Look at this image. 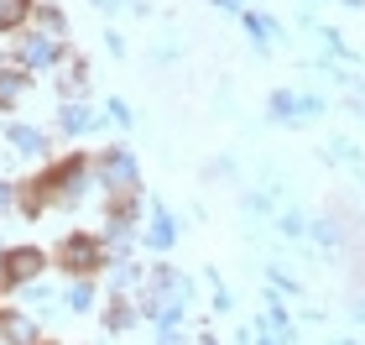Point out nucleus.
<instances>
[{
  "label": "nucleus",
  "mask_w": 365,
  "mask_h": 345,
  "mask_svg": "<svg viewBox=\"0 0 365 345\" xmlns=\"http://www.w3.org/2000/svg\"><path fill=\"white\" fill-rule=\"evenodd\" d=\"M0 256H6V246H0Z\"/></svg>",
  "instance_id": "nucleus-34"
},
{
  "label": "nucleus",
  "mask_w": 365,
  "mask_h": 345,
  "mask_svg": "<svg viewBox=\"0 0 365 345\" xmlns=\"http://www.w3.org/2000/svg\"><path fill=\"white\" fill-rule=\"evenodd\" d=\"M329 157H334V162H360V152L350 141H334V146H329Z\"/></svg>",
  "instance_id": "nucleus-24"
},
{
  "label": "nucleus",
  "mask_w": 365,
  "mask_h": 345,
  "mask_svg": "<svg viewBox=\"0 0 365 345\" xmlns=\"http://www.w3.org/2000/svg\"><path fill=\"white\" fill-rule=\"evenodd\" d=\"M11 209H16V184H11V178H0V220H6Z\"/></svg>",
  "instance_id": "nucleus-23"
},
{
  "label": "nucleus",
  "mask_w": 365,
  "mask_h": 345,
  "mask_svg": "<svg viewBox=\"0 0 365 345\" xmlns=\"http://www.w3.org/2000/svg\"><path fill=\"white\" fill-rule=\"evenodd\" d=\"M157 345H188V340H182V330H157Z\"/></svg>",
  "instance_id": "nucleus-27"
},
{
  "label": "nucleus",
  "mask_w": 365,
  "mask_h": 345,
  "mask_svg": "<svg viewBox=\"0 0 365 345\" xmlns=\"http://www.w3.org/2000/svg\"><path fill=\"white\" fill-rule=\"evenodd\" d=\"M94 184L110 194V199H125V194H141V162L130 152L125 141L105 146V152L94 157Z\"/></svg>",
  "instance_id": "nucleus-1"
},
{
  "label": "nucleus",
  "mask_w": 365,
  "mask_h": 345,
  "mask_svg": "<svg viewBox=\"0 0 365 345\" xmlns=\"http://www.w3.org/2000/svg\"><path fill=\"white\" fill-rule=\"evenodd\" d=\"M324 94H297V89H272V100H267V115L282 126H303L313 121V115H324Z\"/></svg>",
  "instance_id": "nucleus-5"
},
{
  "label": "nucleus",
  "mask_w": 365,
  "mask_h": 345,
  "mask_svg": "<svg viewBox=\"0 0 365 345\" xmlns=\"http://www.w3.org/2000/svg\"><path fill=\"white\" fill-rule=\"evenodd\" d=\"M334 345H360V340H334Z\"/></svg>",
  "instance_id": "nucleus-32"
},
{
  "label": "nucleus",
  "mask_w": 365,
  "mask_h": 345,
  "mask_svg": "<svg viewBox=\"0 0 365 345\" xmlns=\"http://www.w3.org/2000/svg\"><path fill=\"white\" fill-rule=\"evenodd\" d=\"M214 6H225L230 16H240V11H245V0H214Z\"/></svg>",
  "instance_id": "nucleus-29"
},
{
  "label": "nucleus",
  "mask_w": 365,
  "mask_h": 345,
  "mask_svg": "<svg viewBox=\"0 0 365 345\" xmlns=\"http://www.w3.org/2000/svg\"><path fill=\"white\" fill-rule=\"evenodd\" d=\"M42 272H47V251L42 246H6V256H0V288L6 293L37 283Z\"/></svg>",
  "instance_id": "nucleus-4"
},
{
  "label": "nucleus",
  "mask_w": 365,
  "mask_h": 345,
  "mask_svg": "<svg viewBox=\"0 0 365 345\" xmlns=\"http://www.w3.org/2000/svg\"><path fill=\"white\" fill-rule=\"evenodd\" d=\"M256 345H297V330H272V335H256Z\"/></svg>",
  "instance_id": "nucleus-22"
},
{
  "label": "nucleus",
  "mask_w": 365,
  "mask_h": 345,
  "mask_svg": "<svg viewBox=\"0 0 365 345\" xmlns=\"http://www.w3.org/2000/svg\"><path fill=\"white\" fill-rule=\"evenodd\" d=\"M99 319H105L110 335H125V330H136V324H141V304L130 299V293H110V309Z\"/></svg>",
  "instance_id": "nucleus-10"
},
{
  "label": "nucleus",
  "mask_w": 365,
  "mask_h": 345,
  "mask_svg": "<svg viewBox=\"0 0 365 345\" xmlns=\"http://www.w3.org/2000/svg\"><path fill=\"white\" fill-rule=\"evenodd\" d=\"M31 16H37V31H47V37H63V31H68V16L58 6H37Z\"/></svg>",
  "instance_id": "nucleus-18"
},
{
  "label": "nucleus",
  "mask_w": 365,
  "mask_h": 345,
  "mask_svg": "<svg viewBox=\"0 0 365 345\" xmlns=\"http://www.w3.org/2000/svg\"><path fill=\"white\" fill-rule=\"evenodd\" d=\"M58 309H68V314H89V309H94V277H73V283L58 293Z\"/></svg>",
  "instance_id": "nucleus-15"
},
{
  "label": "nucleus",
  "mask_w": 365,
  "mask_h": 345,
  "mask_svg": "<svg viewBox=\"0 0 365 345\" xmlns=\"http://www.w3.org/2000/svg\"><path fill=\"white\" fill-rule=\"evenodd\" d=\"M16 299H21L26 314H47V309H58V293L47 288L42 277H37V283H26V288H16Z\"/></svg>",
  "instance_id": "nucleus-17"
},
{
  "label": "nucleus",
  "mask_w": 365,
  "mask_h": 345,
  "mask_svg": "<svg viewBox=\"0 0 365 345\" xmlns=\"http://www.w3.org/2000/svg\"><path fill=\"white\" fill-rule=\"evenodd\" d=\"M99 115H105V126L115 121L120 131H130V126H136V115H130V105L120 100V94H110V100H105V110H99Z\"/></svg>",
  "instance_id": "nucleus-20"
},
{
  "label": "nucleus",
  "mask_w": 365,
  "mask_h": 345,
  "mask_svg": "<svg viewBox=\"0 0 365 345\" xmlns=\"http://www.w3.org/2000/svg\"><path fill=\"white\" fill-rule=\"evenodd\" d=\"M37 0H0V37H16L21 26H31Z\"/></svg>",
  "instance_id": "nucleus-16"
},
{
  "label": "nucleus",
  "mask_w": 365,
  "mask_h": 345,
  "mask_svg": "<svg viewBox=\"0 0 365 345\" xmlns=\"http://www.w3.org/2000/svg\"><path fill=\"white\" fill-rule=\"evenodd\" d=\"M235 21L251 31V47H256V53H272V42H282V21H277V16H267V11H240Z\"/></svg>",
  "instance_id": "nucleus-9"
},
{
  "label": "nucleus",
  "mask_w": 365,
  "mask_h": 345,
  "mask_svg": "<svg viewBox=\"0 0 365 345\" xmlns=\"http://www.w3.org/2000/svg\"><path fill=\"white\" fill-rule=\"evenodd\" d=\"M58 267L68 277H94L99 267H110V246L99 241V230H68L58 241Z\"/></svg>",
  "instance_id": "nucleus-3"
},
{
  "label": "nucleus",
  "mask_w": 365,
  "mask_h": 345,
  "mask_svg": "<svg viewBox=\"0 0 365 345\" xmlns=\"http://www.w3.org/2000/svg\"><path fill=\"white\" fill-rule=\"evenodd\" d=\"M193 345H220V340H214V335H198V340H193Z\"/></svg>",
  "instance_id": "nucleus-31"
},
{
  "label": "nucleus",
  "mask_w": 365,
  "mask_h": 345,
  "mask_svg": "<svg viewBox=\"0 0 365 345\" xmlns=\"http://www.w3.org/2000/svg\"><path fill=\"white\" fill-rule=\"evenodd\" d=\"M26 94H31V74H21V69L6 63V69H0V110H16Z\"/></svg>",
  "instance_id": "nucleus-13"
},
{
  "label": "nucleus",
  "mask_w": 365,
  "mask_h": 345,
  "mask_svg": "<svg viewBox=\"0 0 365 345\" xmlns=\"http://www.w3.org/2000/svg\"><path fill=\"white\" fill-rule=\"evenodd\" d=\"M6 141H11V152H21V157H47V131L42 126H31V121H16L6 126Z\"/></svg>",
  "instance_id": "nucleus-11"
},
{
  "label": "nucleus",
  "mask_w": 365,
  "mask_h": 345,
  "mask_svg": "<svg viewBox=\"0 0 365 345\" xmlns=\"http://www.w3.org/2000/svg\"><path fill=\"white\" fill-rule=\"evenodd\" d=\"M110 293H130L136 283H146V267L141 261H130V256H110Z\"/></svg>",
  "instance_id": "nucleus-14"
},
{
  "label": "nucleus",
  "mask_w": 365,
  "mask_h": 345,
  "mask_svg": "<svg viewBox=\"0 0 365 345\" xmlns=\"http://www.w3.org/2000/svg\"><path fill=\"white\" fill-rule=\"evenodd\" d=\"M0 345H42V335H37V319H31L21 304L0 309Z\"/></svg>",
  "instance_id": "nucleus-8"
},
{
  "label": "nucleus",
  "mask_w": 365,
  "mask_h": 345,
  "mask_svg": "<svg viewBox=\"0 0 365 345\" xmlns=\"http://www.w3.org/2000/svg\"><path fill=\"white\" fill-rule=\"evenodd\" d=\"M152 58H157V63H173V58H178V42H162V47H152Z\"/></svg>",
  "instance_id": "nucleus-25"
},
{
  "label": "nucleus",
  "mask_w": 365,
  "mask_h": 345,
  "mask_svg": "<svg viewBox=\"0 0 365 345\" xmlns=\"http://www.w3.org/2000/svg\"><path fill=\"white\" fill-rule=\"evenodd\" d=\"M339 6H350V11H365V0H339Z\"/></svg>",
  "instance_id": "nucleus-30"
},
{
  "label": "nucleus",
  "mask_w": 365,
  "mask_h": 345,
  "mask_svg": "<svg viewBox=\"0 0 365 345\" xmlns=\"http://www.w3.org/2000/svg\"><path fill=\"white\" fill-rule=\"evenodd\" d=\"M204 283H209V293H214V314H235V293L225 288V277H220V272H204Z\"/></svg>",
  "instance_id": "nucleus-19"
},
{
  "label": "nucleus",
  "mask_w": 365,
  "mask_h": 345,
  "mask_svg": "<svg viewBox=\"0 0 365 345\" xmlns=\"http://www.w3.org/2000/svg\"><path fill=\"white\" fill-rule=\"evenodd\" d=\"M105 47H110L115 58H120V53H125V37H120V31H105Z\"/></svg>",
  "instance_id": "nucleus-26"
},
{
  "label": "nucleus",
  "mask_w": 365,
  "mask_h": 345,
  "mask_svg": "<svg viewBox=\"0 0 365 345\" xmlns=\"http://www.w3.org/2000/svg\"><path fill=\"white\" fill-rule=\"evenodd\" d=\"M58 89H63V100H84V94H89V63L68 53L63 69H58Z\"/></svg>",
  "instance_id": "nucleus-12"
},
{
  "label": "nucleus",
  "mask_w": 365,
  "mask_h": 345,
  "mask_svg": "<svg viewBox=\"0 0 365 345\" xmlns=\"http://www.w3.org/2000/svg\"><path fill=\"white\" fill-rule=\"evenodd\" d=\"M6 58H11V69H21V74H47V69H63L68 47H63V37H47L37 26H21Z\"/></svg>",
  "instance_id": "nucleus-2"
},
{
  "label": "nucleus",
  "mask_w": 365,
  "mask_h": 345,
  "mask_svg": "<svg viewBox=\"0 0 365 345\" xmlns=\"http://www.w3.org/2000/svg\"><path fill=\"white\" fill-rule=\"evenodd\" d=\"M99 126H105V115H99L89 100H63L58 105V136H89Z\"/></svg>",
  "instance_id": "nucleus-7"
},
{
  "label": "nucleus",
  "mask_w": 365,
  "mask_h": 345,
  "mask_svg": "<svg viewBox=\"0 0 365 345\" xmlns=\"http://www.w3.org/2000/svg\"><path fill=\"white\" fill-rule=\"evenodd\" d=\"M277 230H282V236H308V215H303V209H282V215H277Z\"/></svg>",
  "instance_id": "nucleus-21"
},
{
  "label": "nucleus",
  "mask_w": 365,
  "mask_h": 345,
  "mask_svg": "<svg viewBox=\"0 0 365 345\" xmlns=\"http://www.w3.org/2000/svg\"><path fill=\"white\" fill-rule=\"evenodd\" d=\"M178 236H182L178 215L162 199H152V215H146V225H141V246H146V251H157V256H168L178 246Z\"/></svg>",
  "instance_id": "nucleus-6"
},
{
  "label": "nucleus",
  "mask_w": 365,
  "mask_h": 345,
  "mask_svg": "<svg viewBox=\"0 0 365 345\" xmlns=\"http://www.w3.org/2000/svg\"><path fill=\"white\" fill-rule=\"evenodd\" d=\"M355 110H360V115H365V100H355Z\"/></svg>",
  "instance_id": "nucleus-33"
},
{
  "label": "nucleus",
  "mask_w": 365,
  "mask_h": 345,
  "mask_svg": "<svg viewBox=\"0 0 365 345\" xmlns=\"http://www.w3.org/2000/svg\"><path fill=\"white\" fill-rule=\"evenodd\" d=\"M99 11H120V6H136V0H94Z\"/></svg>",
  "instance_id": "nucleus-28"
}]
</instances>
